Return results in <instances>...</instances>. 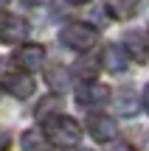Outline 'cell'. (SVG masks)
I'll return each mask as SVG.
<instances>
[{"label": "cell", "mask_w": 149, "mask_h": 151, "mask_svg": "<svg viewBox=\"0 0 149 151\" xmlns=\"http://www.w3.org/2000/svg\"><path fill=\"white\" fill-rule=\"evenodd\" d=\"M42 134L48 137V143H54V146H59V148H73L82 140V126L73 118H68V115H51V118L45 120V132Z\"/></svg>", "instance_id": "6da1fadb"}, {"label": "cell", "mask_w": 149, "mask_h": 151, "mask_svg": "<svg viewBox=\"0 0 149 151\" xmlns=\"http://www.w3.org/2000/svg\"><path fill=\"white\" fill-rule=\"evenodd\" d=\"M59 39H62V45H68L73 50H90L99 39V31L87 22H68L59 31Z\"/></svg>", "instance_id": "7a4b0ae2"}, {"label": "cell", "mask_w": 149, "mask_h": 151, "mask_svg": "<svg viewBox=\"0 0 149 151\" xmlns=\"http://www.w3.org/2000/svg\"><path fill=\"white\" fill-rule=\"evenodd\" d=\"M28 37V22L17 14H0V42L17 45Z\"/></svg>", "instance_id": "3957f363"}, {"label": "cell", "mask_w": 149, "mask_h": 151, "mask_svg": "<svg viewBox=\"0 0 149 151\" xmlns=\"http://www.w3.org/2000/svg\"><path fill=\"white\" fill-rule=\"evenodd\" d=\"M87 132H90V137H93V140H99V143H110V140H116L118 126H116V120H113L110 115H90V120H87Z\"/></svg>", "instance_id": "277c9868"}, {"label": "cell", "mask_w": 149, "mask_h": 151, "mask_svg": "<svg viewBox=\"0 0 149 151\" xmlns=\"http://www.w3.org/2000/svg\"><path fill=\"white\" fill-rule=\"evenodd\" d=\"M107 98H110V87L99 84V81H87V84H82L76 90V101L82 104V106H99Z\"/></svg>", "instance_id": "5b68a950"}, {"label": "cell", "mask_w": 149, "mask_h": 151, "mask_svg": "<svg viewBox=\"0 0 149 151\" xmlns=\"http://www.w3.org/2000/svg\"><path fill=\"white\" fill-rule=\"evenodd\" d=\"M101 65L107 67L110 73H121L129 67V53L124 45H107L104 53H101Z\"/></svg>", "instance_id": "8992f818"}, {"label": "cell", "mask_w": 149, "mask_h": 151, "mask_svg": "<svg viewBox=\"0 0 149 151\" xmlns=\"http://www.w3.org/2000/svg\"><path fill=\"white\" fill-rule=\"evenodd\" d=\"M17 65L23 67V70H39L42 67V62H45V48L42 45H23L20 50H17Z\"/></svg>", "instance_id": "52a82bcc"}, {"label": "cell", "mask_w": 149, "mask_h": 151, "mask_svg": "<svg viewBox=\"0 0 149 151\" xmlns=\"http://www.w3.org/2000/svg\"><path fill=\"white\" fill-rule=\"evenodd\" d=\"M3 87L11 92L14 98H28L34 92V78L28 73H9L3 78Z\"/></svg>", "instance_id": "ba28073f"}, {"label": "cell", "mask_w": 149, "mask_h": 151, "mask_svg": "<svg viewBox=\"0 0 149 151\" xmlns=\"http://www.w3.org/2000/svg\"><path fill=\"white\" fill-rule=\"evenodd\" d=\"M127 53L135 56L138 62H146L149 59V45H146V37L141 31H132L127 37Z\"/></svg>", "instance_id": "9c48e42d"}, {"label": "cell", "mask_w": 149, "mask_h": 151, "mask_svg": "<svg viewBox=\"0 0 149 151\" xmlns=\"http://www.w3.org/2000/svg\"><path fill=\"white\" fill-rule=\"evenodd\" d=\"M20 146H23V151H48V137L39 129H28V132H23Z\"/></svg>", "instance_id": "30bf717a"}, {"label": "cell", "mask_w": 149, "mask_h": 151, "mask_svg": "<svg viewBox=\"0 0 149 151\" xmlns=\"http://www.w3.org/2000/svg\"><path fill=\"white\" fill-rule=\"evenodd\" d=\"M141 0H110V11L116 17H132L138 11Z\"/></svg>", "instance_id": "8fae6325"}, {"label": "cell", "mask_w": 149, "mask_h": 151, "mask_svg": "<svg viewBox=\"0 0 149 151\" xmlns=\"http://www.w3.org/2000/svg\"><path fill=\"white\" fill-rule=\"evenodd\" d=\"M54 109H62V98H59V95L42 98V101H39V106H37V118H39V120H48Z\"/></svg>", "instance_id": "7c38bea8"}, {"label": "cell", "mask_w": 149, "mask_h": 151, "mask_svg": "<svg viewBox=\"0 0 149 151\" xmlns=\"http://www.w3.org/2000/svg\"><path fill=\"white\" fill-rule=\"evenodd\" d=\"M48 84L54 87V90H65V84H68V76L62 67H54V70H48Z\"/></svg>", "instance_id": "4fadbf2b"}, {"label": "cell", "mask_w": 149, "mask_h": 151, "mask_svg": "<svg viewBox=\"0 0 149 151\" xmlns=\"http://www.w3.org/2000/svg\"><path fill=\"white\" fill-rule=\"evenodd\" d=\"M76 73L93 78V76H96V65H93V62H87V65H84V62H79V65H76Z\"/></svg>", "instance_id": "5bb4252c"}, {"label": "cell", "mask_w": 149, "mask_h": 151, "mask_svg": "<svg viewBox=\"0 0 149 151\" xmlns=\"http://www.w3.org/2000/svg\"><path fill=\"white\" fill-rule=\"evenodd\" d=\"M104 151H135V148L129 146V143H124V140H110Z\"/></svg>", "instance_id": "9a60e30c"}, {"label": "cell", "mask_w": 149, "mask_h": 151, "mask_svg": "<svg viewBox=\"0 0 149 151\" xmlns=\"http://www.w3.org/2000/svg\"><path fill=\"white\" fill-rule=\"evenodd\" d=\"M6 148H9V137L0 132V151H6Z\"/></svg>", "instance_id": "2e32d148"}, {"label": "cell", "mask_w": 149, "mask_h": 151, "mask_svg": "<svg viewBox=\"0 0 149 151\" xmlns=\"http://www.w3.org/2000/svg\"><path fill=\"white\" fill-rule=\"evenodd\" d=\"M144 109L149 112V84H146V90H144Z\"/></svg>", "instance_id": "e0dca14e"}, {"label": "cell", "mask_w": 149, "mask_h": 151, "mask_svg": "<svg viewBox=\"0 0 149 151\" xmlns=\"http://www.w3.org/2000/svg\"><path fill=\"white\" fill-rule=\"evenodd\" d=\"M25 6H39V3H45V0H23Z\"/></svg>", "instance_id": "ac0fdd59"}, {"label": "cell", "mask_w": 149, "mask_h": 151, "mask_svg": "<svg viewBox=\"0 0 149 151\" xmlns=\"http://www.w3.org/2000/svg\"><path fill=\"white\" fill-rule=\"evenodd\" d=\"M68 3H73V6H82V3H90V0H68Z\"/></svg>", "instance_id": "d6986e66"}, {"label": "cell", "mask_w": 149, "mask_h": 151, "mask_svg": "<svg viewBox=\"0 0 149 151\" xmlns=\"http://www.w3.org/2000/svg\"><path fill=\"white\" fill-rule=\"evenodd\" d=\"M6 6H9V0H0V9H6Z\"/></svg>", "instance_id": "ffe728a7"}]
</instances>
